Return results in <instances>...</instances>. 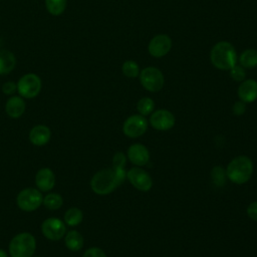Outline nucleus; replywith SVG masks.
Returning <instances> with one entry per match:
<instances>
[{"label":"nucleus","instance_id":"1","mask_svg":"<svg viewBox=\"0 0 257 257\" xmlns=\"http://www.w3.org/2000/svg\"><path fill=\"white\" fill-rule=\"evenodd\" d=\"M210 61L217 69L230 70L238 62L236 48L229 41H219L211 48Z\"/></svg>","mask_w":257,"mask_h":257},{"label":"nucleus","instance_id":"2","mask_svg":"<svg viewBox=\"0 0 257 257\" xmlns=\"http://www.w3.org/2000/svg\"><path fill=\"white\" fill-rule=\"evenodd\" d=\"M254 165L252 160L244 155L233 158L226 167L227 179L236 185L246 184L252 177Z\"/></svg>","mask_w":257,"mask_h":257},{"label":"nucleus","instance_id":"3","mask_svg":"<svg viewBox=\"0 0 257 257\" xmlns=\"http://www.w3.org/2000/svg\"><path fill=\"white\" fill-rule=\"evenodd\" d=\"M118 187L115 173L112 168H106L96 172L90 180L91 190L100 196L112 193Z\"/></svg>","mask_w":257,"mask_h":257},{"label":"nucleus","instance_id":"4","mask_svg":"<svg viewBox=\"0 0 257 257\" xmlns=\"http://www.w3.org/2000/svg\"><path fill=\"white\" fill-rule=\"evenodd\" d=\"M36 249V240L28 232L15 235L9 243V254L11 257H33Z\"/></svg>","mask_w":257,"mask_h":257},{"label":"nucleus","instance_id":"5","mask_svg":"<svg viewBox=\"0 0 257 257\" xmlns=\"http://www.w3.org/2000/svg\"><path fill=\"white\" fill-rule=\"evenodd\" d=\"M140 82L142 86L150 92H158L165 85L164 73L155 66H148L141 70Z\"/></svg>","mask_w":257,"mask_h":257},{"label":"nucleus","instance_id":"6","mask_svg":"<svg viewBox=\"0 0 257 257\" xmlns=\"http://www.w3.org/2000/svg\"><path fill=\"white\" fill-rule=\"evenodd\" d=\"M43 202V196L38 189L26 188L19 192L16 197V203L19 209L25 212L35 211Z\"/></svg>","mask_w":257,"mask_h":257},{"label":"nucleus","instance_id":"7","mask_svg":"<svg viewBox=\"0 0 257 257\" xmlns=\"http://www.w3.org/2000/svg\"><path fill=\"white\" fill-rule=\"evenodd\" d=\"M42 83L40 77L35 73L24 74L17 82V90L24 98H33L41 91Z\"/></svg>","mask_w":257,"mask_h":257},{"label":"nucleus","instance_id":"8","mask_svg":"<svg viewBox=\"0 0 257 257\" xmlns=\"http://www.w3.org/2000/svg\"><path fill=\"white\" fill-rule=\"evenodd\" d=\"M149 127V120L146 116L137 113L130 115L122 123V133L131 139H137L145 135Z\"/></svg>","mask_w":257,"mask_h":257},{"label":"nucleus","instance_id":"9","mask_svg":"<svg viewBox=\"0 0 257 257\" xmlns=\"http://www.w3.org/2000/svg\"><path fill=\"white\" fill-rule=\"evenodd\" d=\"M126 179L130 184L141 192H149L153 187L151 175L142 167L134 166L126 172Z\"/></svg>","mask_w":257,"mask_h":257},{"label":"nucleus","instance_id":"10","mask_svg":"<svg viewBox=\"0 0 257 257\" xmlns=\"http://www.w3.org/2000/svg\"><path fill=\"white\" fill-rule=\"evenodd\" d=\"M149 123L153 128L160 132H165L174 127L176 118L172 111L165 108H159L155 109L150 114Z\"/></svg>","mask_w":257,"mask_h":257},{"label":"nucleus","instance_id":"11","mask_svg":"<svg viewBox=\"0 0 257 257\" xmlns=\"http://www.w3.org/2000/svg\"><path fill=\"white\" fill-rule=\"evenodd\" d=\"M173 41L167 34L155 35L148 44V51L151 56L161 58L166 56L172 49Z\"/></svg>","mask_w":257,"mask_h":257},{"label":"nucleus","instance_id":"12","mask_svg":"<svg viewBox=\"0 0 257 257\" xmlns=\"http://www.w3.org/2000/svg\"><path fill=\"white\" fill-rule=\"evenodd\" d=\"M41 231L45 238L57 241L64 237L66 233L65 223L58 218H47L41 224Z\"/></svg>","mask_w":257,"mask_h":257},{"label":"nucleus","instance_id":"13","mask_svg":"<svg viewBox=\"0 0 257 257\" xmlns=\"http://www.w3.org/2000/svg\"><path fill=\"white\" fill-rule=\"evenodd\" d=\"M126 158L134 166L144 167L150 161V151L145 145L136 143L127 148Z\"/></svg>","mask_w":257,"mask_h":257},{"label":"nucleus","instance_id":"14","mask_svg":"<svg viewBox=\"0 0 257 257\" xmlns=\"http://www.w3.org/2000/svg\"><path fill=\"white\" fill-rule=\"evenodd\" d=\"M237 95L245 103L255 101L257 99V80L252 78L244 79L237 88Z\"/></svg>","mask_w":257,"mask_h":257},{"label":"nucleus","instance_id":"15","mask_svg":"<svg viewBox=\"0 0 257 257\" xmlns=\"http://www.w3.org/2000/svg\"><path fill=\"white\" fill-rule=\"evenodd\" d=\"M35 184L40 192H48L55 186V175L49 168L40 169L35 176Z\"/></svg>","mask_w":257,"mask_h":257},{"label":"nucleus","instance_id":"16","mask_svg":"<svg viewBox=\"0 0 257 257\" xmlns=\"http://www.w3.org/2000/svg\"><path fill=\"white\" fill-rule=\"evenodd\" d=\"M51 137V131L44 124H37L29 132V141L35 146H44L47 144Z\"/></svg>","mask_w":257,"mask_h":257},{"label":"nucleus","instance_id":"17","mask_svg":"<svg viewBox=\"0 0 257 257\" xmlns=\"http://www.w3.org/2000/svg\"><path fill=\"white\" fill-rule=\"evenodd\" d=\"M26 108V103L24 99L21 96L13 95L6 101L5 104V111L8 114V116L12 118H18L20 117Z\"/></svg>","mask_w":257,"mask_h":257},{"label":"nucleus","instance_id":"18","mask_svg":"<svg viewBox=\"0 0 257 257\" xmlns=\"http://www.w3.org/2000/svg\"><path fill=\"white\" fill-rule=\"evenodd\" d=\"M16 66V57L15 55L7 50H0V74H8L10 73Z\"/></svg>","mask_w":257,"mask_h":257},{"label":"nucleus","instance_id":"19","mask_svg":"<svg viewBox=\"0 0 257 257\" xmlns=\"http://www.w3.org/2000/svg\"><path fill=\"white\" fill-rule=\"evenodd\" d=\"M64 243L70 251L76 252L83 247L84 240L82 235L78 231L70 230L64 236Z\"/></svg>","mask_w":257,"mask_h":257},{"label":"nucleus","instance_id":"20","mask_svg":"<svg viewBox=\"0 0 257 257\" xmlns=\"http://www.w3.org/2000/svg\"><path fill=\"white\" fill-rule=\"evenodd\" d=\"M238 62L245 69L257 67V49L247 48L238 55Z\"/></svg>","mask_w":257,"mask_h":257},{"label":"nucleus","instance_id":"21","mask_svg":"<svg viewBox=\"0 0 257 257\" xmlns=\"http://www.w3.org/2000/svg\"><path fill=\"white\" fill-rule=\"evenodd\" d=\"M210 177H211L212 183L218 188H223L226 185V182L228 180L226 175V169L220 165L214 166L212 168Z\"/></svg>","mask_w":257,"mask_h":257},{"label":"nucleus","instance_id":"22","mask_svg":"<svg viewBox=\"0 0 257 257\" xmlns=\"http://www.w3.org/2000/svg\"><path fill=\"white\" fill-rule=\"evenodd\" d=\"M83 219V213L80 209L76 207L69 208L65 213H64V223L70 227H74L79 225L82 222Z\"/></svg>","mask_w":257,"mask_h":257},{"label":"nucleus","instance_id":"23","mask_svg":"<svg viewBox=\"0 0 257 257\" xmlns=\"http://www.w3.org/2000/svg\"><path fill=\"white\" fill-rule=\"evenodd\" d=\"M137 110L138 113L148 116L155 110V101L153 98L149 96H144L139 99L137 103Z\"/></svg>","mask_w":257,"mask_h":257},{"label":"nucleus","instance_id":"24","mask_svg":"<svg viewBox=\"0 0 257 257\" xmlns=\"http://www.w3.org/2000/svg\"><path fill=\"white\" fill-rule=\"evenodd\" d=\"M42 203L45 206V208L53 211V210H58L62 206L63 199L61 195L57 193H49L43 198Z\"/></svg>","mask_w":257,"mask_h":257},{"label":"nucleus","instance_id":"25","mask_svg":"<svg viewBox=\"0 0 257 257\" xmlns=\"http://www.w3.org/2000/svg\"><path fill=\"white\" fill-rule=\"evenodd\" d=\"M47 11L54 16L62 14L66 8V0H45Z\"/></svg>","mask_w":257,"mask_h":257},{"label":"nucleus","instance_id":"26","mask_svg":"<svg viewBox=\"0 0 257 257\" xmlns=\"http://www.w3.org/2000/svg\"><path fill=\"white\" fill-rule=\"evenodd\" d=\"M121 71L128 78H136L140 75L141 69L135 60H125L121 65Z\"/></svg>","mask_w":257,"mask_h":257},{"label":"nucleus","instance_id":"27","mask_svg":"<svg viewBox=\"0 0 257 257\" xmlns=\"http://www.w3.org/2000/svg\"><path fill=\"white\" fill-rule=\"evenodd\" d=\"M230 76L234 81L242 82L246 77V70L243 66L240 64H235L230 70H229Z\"/></svg>","mask_w":257,"mask_h":257},{"label":"nucleus","instance_id":"28","mask_svg":"<svg viewBox=\"0 0 257 257\" xmlns=\"http://www.w3.org/2000/svg\"><path fill=\"white\" fill-rule=\"evenodd\" d=\"M126 159V155H124L122 152H116L112 157V169H124Z\"/></svg>","mask_w":257,"mask_h":257},{"label":"nucleus","instance_id":"29","mask_svg":"<svg viewBox=\"0 0 257 257\" xmlns=\"http://www.w3.org/2000/svg\"><path fill=\"white\" fill-rule=\"evenodd\" d=\"M246 111V103L242 100H237L234 102L233 106H232V112L234 115L236 116H241L245 113Z\"/></svg>","mask_w":257,"mask_h":257},{"label":"nucleus","instance_id":"30","mask_svg":"<svg viewBox=\"0 0 257 257\" xmlns=\"http://www.w3.org/2000/svg\"><path fill=\"white\" fill-rule=\"evenodd\" d=\"M82 257H106V254L98 247H90L83 253Z\"/></svg>","mask_w":257,"mask_h":257},{"label":"nucleus","instance_id":"31","mask_svg":"<svg viewBox=\"0 0 257 257\" xmlns=\"http://www.w3.org/2000/svg\"><path fill=\"white\" fill-rule=\"evenodd\" d=\"M246 214L252 221L257 222V201H253L247 206Z\"/></svg>","mask_w":257,"mask_h":257},{"label":"nucleus","instance_id":"32","mask_svg":"<svg viewBox=\"0 0 257 257\" xmlns=\"http://www.w3.org/2000/svg\"><path fill=\"white\" fill-rule=\"evenodd\" d=\"M16 90H17V83H15L14 81H7L2 85V91L7 95L13 94Z\"/></svg>","mask_w":257,"mask_h":257},{"label":"nucleus","instance_id":"33","mask_svg":"<svg viewBox=\"0 0 257 257\" xmlns=\"http://www.w3.org/2000/svg\"><path fill=\"white\" fill-rule=\"evenodd\" d=\"M0 257H8L7 253L3 249H0Z\"/></svg>","mask_w":257,"mask_h":257},{"label":"nucleus","instance_id":"34","mask_svg":"<svg viewBox=\"0 0 257 257\" xmlns=\"http://www.w3.org/2000/svg\"><path fill=\"white\" fill-rule=\"evenodd\" d=\"M36 257H40V256H36Z\"/></svg>","mask_w":257,"mask_h":257}]
</instances>
